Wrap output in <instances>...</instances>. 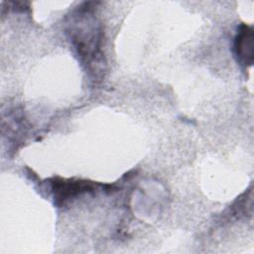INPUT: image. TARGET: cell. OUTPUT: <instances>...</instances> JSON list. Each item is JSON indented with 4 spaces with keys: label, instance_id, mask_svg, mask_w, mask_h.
Instances as JSON below:
<instances>
[{
    "label": "cell",
    "instance_id": "6da1fadb",
    "mask_svg": "<svg viewBox=\"0 0 254 254\" xmlns=\"http://www.w3.org/2000/svg\"><path fill=\"white\" fill-rule=\"evenodd\" d=\"M253 29L247 25H242L235 38L234 49L238 61L243 64L253 63Z\"/></svg>",
    "mask_w": 254,
    "mask_h": 254
},
{
    "label": "cell",
    "instance_id": "7a4b0ae2",
    "mask_svg": "<svg viewBox=\"0 0 254 254\" xmlns=\"http://www.w3.org/2000/svg\"><path fill=\"white\" fill-rule=\"evenodd\" d=\"M91 187L87 183L82 182H55L54 183V191L55 197L57 199H66L68 197H73L74 195L86 191Z\"/></svg>",
    "mask_w": 254,
    "mask_h": 254
}]
</instances>
